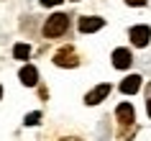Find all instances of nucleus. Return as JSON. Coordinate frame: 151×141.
Wrapping results in <instances>:
<instances>
[{
  "instance_id": "f257e3e1",
  "label": "nucleus",
  "mask_w": 151,
  "mask_h": 141,
  "mask_svg": "<svg viewBox=\"0 0 151 141\" xmlns=\"http://www.w3.org/2000/svg\"><path fill=\"white\" fill-rule=\"evenodd\" d=\"M67 26H69V16L54 13V16H49L46 26H44V36H46V39H59V36L67 31Z\"/></svg>"
},
{
  "instance_id": "f03ea898",
  "label": "nucleus",
  "mask_w": 151,
  "mask_h": 141,
  "mask_svg": "<svg viewBox=\"0 0 151 141\" xmlns=\"http://www.w3.org/2000/svg\"><path fill=\"white\" fill-rule=\"evenodd\" d=\"M54 62L59 64V67H77L80 64V56H77V51H74V46H64L56 51Z\"/></svg>"
},
{
  "instance_id": "7ed1b4c3",
  "label": "nucleus",
  "mask_w": 151,
  "mask_h": 141,
  "mask_svg": "<svg viewBox=\"0 0 151 141\" xmlns=\"http://www.w3.org/2000/svg\"><path fill=\"white\" fill-rule=\"evenodd\" d=\"M151 39V28L149 26H133L131 28V44L133 46H146Z\"/></svg>"
},
{
  "instance_id": "20e7f679",
  "label": "nucleus",
  "mask_w": 151,
  "mask_h": 141,
  "mask_svg": "<svg viewBox=\"0 0 151 141\" xmlns=\"http://www.w3.org/2000/svg\"><path fill=\"white\" fill-rule=\"evenodd\" d=\"M103 26H105L103 18H97V16H85V18H80L77 28H80V33H92V31H97V28H103Z\"/></svg>"
},
{
  "instance_id": "39448f33",
  "label": "nucleus",
  "mask_w": 151,
  "mask_h": 141,
  "mask_svg": "<svg viewBox=\"0 0 151 141\" xmlns=\"http://www.w3.org/2000/svg\"><path fill=\"white\" fill-rule=\"evenodd\" d=\"M108 93H110V85H97L95 90H90V93L85 95V103H87V105H97V103H103L105 98H108Z\"/></svg>"
},
{
  "instance_id": "423d86ee",
  "label": "nucleus",
  "mask_w": 151,
  "mask_h": 141,
  "mask_svg": "<svg viewBox=\"0 0 151 141\" xmlns=\"http://www.w3.org/2000/svg\"><path fill=\"white\" fill-rule=\"evenodd\" d=\"M131 62H133V56H131L128 49H115V51H113V67H115V69H128Z\"/></svg>"
},
{
  "instance_id": "0eeeda50",
  "label": "nucleus",
  "mask_w": 151,
  "mask_h": 141,
  "mask_svg": "<svg viewBox=\"0 0 151 141\" xmlns=\"http://www.w3.org/2000/svg\"><path fill=\"white\" fill-rule=\"evenodd\" d=\"M115 116H118V121L123 126H131L133 123V105L131 103H120L118 108H115Z\"/></svg>"
},
{
  "instance_id": "6e6552de",
  "label": "nucleus",
  "mask_w": 151,
  "mask_h": 141,
  "mask_svg": "<svg viewBox=\"0 0 151 141\" xmlns=\"http://www.w3.org/2000/svg\"><path fill=\"white\" fill-rule=\"evenodd\" d=\"M141 90V77L138 74H131V77H126L123 82H120V93L123 95H133Z\"/></svg>"
},
{
  "instance_id": "1a4fd4ad",
  "label": "nucleus",
  "mask_w": 151,
  "mask_h": 141,
  "mask_svg": "<svg viewBox=\"0 0 151 141\" xmlns=\"http://www.w3.org/2000/svg\"><path fill=\"white\" fill-rule=\"evenodd\" d=\"M21 82H23L26 87H33L39 82V69H36L33 64H26L23 69H21Z\"/></svg>"
},
{
  "instance_id": "9d476101",
  "label": "nucleus",
  "mask_w": 151,
  "mask_h": 141,
  "mask_svg": "<svg viewBox=\"0 0 151 141\" xmlns=\"http://www.w3.org/2000/svg\"><path fill=\"white\" fill-rule=\"evenodd\" d=\"M28 54H31V46L28 44H16L13 46V56L16 59H28Z\"/></svg>"
},
{
  "instance_id": "9b49d317",
  "label": "nucleus",
  "mask_w": 151,
  "mask_h": 141,
  "mask_svg": "<svg viewBox=\"0 0 151 141\" xmlns=\"http://www.w3.org/2000/svg\"><path fill=\"white\" fill-rule=\"evenodd\" d=\"M23 123H26V126H36V123H41V113H28Z\"/></svg>"
},
{
  "instance_id": "f8f14e48",
  "label": "nucleus",
  "mask_w": 151,
  "mask_h": 141,
  "mask_svg": "<svg viewBox=\"0 0 151 141\" xmlns=\"http://www.w3.org/2000/svg\"><path fill=\"white\" fill-rule=\"evenodd\" d=\"M59 3H62V0H41V5H46V8H54Z\"/></svg>"
},
{
  "instance_id": "ddd939ff",
  "label": "nucleus",
  "mask_w": 151,
  "mask_h": 141,
  "mask_svg": "<svg viewBox=\"0 0 151 141\" xmlns=\"http://www.w3.org/2000/svg\"><path fill=\"white\" fill-rule=\"evenodd\" d=\"M128 5H146V0H126Z\"/></svg>"
},
{
  "instance_id": "4468645a",
  "label": "nucleus",
  "mask_w": 151,
  "mask_h": 141,
  "mask_svg": "<svg viewBox=\"0 0 151 141\" xmlns=\"http://www.w3.org/2000/svg\"><path fill=\"white\" fill-rule=\"evenodd\" d=\"M146 113H149V118H151V98H149V103H146Z\"/></svg>"
},
{
  "instance_id": "2eb2a0df",
  "label": "nucleus",
  "mask_w": 151,
  "mask_h": 141,
  "mask_svg": "<svg viewBox=\"0 0 151 141\" xmlns=\"http://www.w3.org/2000/svg\"><path fill=\"white\" fill-rule=\"evenodd\" d=\"M64 141H80V139H64Z\"/></svg>"
},
{
  "instance_id": "dca6fc26",
  "label": "nucleus",
  "mask_w": 151,
  "mask_h": 141,
  "mask_svg": "<svg viewBox=\"0 0 151 141\" xmlns=\"http://www.w3.org/2000/svg\"><path fill=\"white\" fill-rule=\"evenodd\" d=\"M0 98H3V87H0Z\"/></svg>"
}]
</instances>
